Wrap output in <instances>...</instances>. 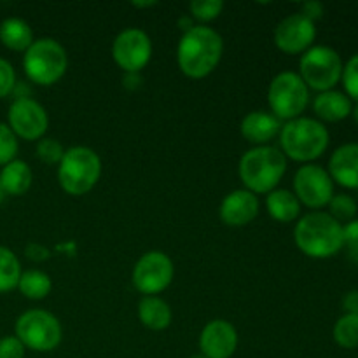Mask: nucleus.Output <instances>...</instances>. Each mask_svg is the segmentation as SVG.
Segmentation results:
<instances>
[{"label": "nucleus", "mask_w": 358, "mask_h": 358, "mask_svg": "<svg viewBox=\"0 0 358 358\" xmlns=\"http://www.w3.org/2000/svg\"><path fill=\"white\" fill-rule=\"evenodd\" d=\"M224 41L213 28L198 24L184 31L177 49V62L184 76L203 79L220 63Z\"/></svg>", "instance_id": "f257e3e1"}, {"label": "nucleus", "mask_w": 358, "mask_h": 358, "mask_svg": "<svg viewBox=\"0 0 358 358\" xmlns=\"http://www.w3.org/2000/svg\"><path fill=\"white\" fill-rule=\"evenodd\" d=\"M297 248L311 259H329L345 248L343 224L331 213L310 212L301 217L294 229Z\"/></svg>", "instance_id": "f03ea898"}, {"label": "nucleus", "mask_w": 358, "mask_h": 358, "mask_svg": "<svg viewBox=\"0 0 358 358\" xmlns=\"http://www.w3.org/2000/svg\"><path fill=\"white\" fill-rule=\"evenodd\" d=\"M287 171V157L271 145L254 147L240 159V178L245 189L257 194H269Z\"/></svg>", "instance_id": "7ed1b4c3"}, {"label": "nucleus", "mask_w": 358, "mask_h": 358, "mask_svg": "<svg viewBox=\"0 0 358 358\" xmlns=\"http://www.w3.org/2000/svg\"><path fill=\"white\" fill-rule=\"evenodd\" d=\"M329 140L331 136L324 122L303 115L287 121L280 131L282 152L297 163L310 164L311 161L318 159L327 150Z\"/></svg>", "instance_id": "20e7f679"}, {"label": "nucleus", "mask_w": 358, "mask_h": 358, "mask_svg": "<svg viewBox=\"0 0 358 358\" xmlns=\"http://www.w3.org/2000/svg\"><path fill=\"white\" fill-rule=\"evenodd\" d=\"M100 175L101 161L90 147L77 145L65 150L58 164V182L66 194H86L96 185Z\"/></svg>", "instance_id": "39448f33"}, {"label": "nucleus", "mask_w": 358, "mask_h": 358, "mask_svg": "<svg viewBox=\"0 0 358 358\" xmlns=\"http://www.w3.org/2000/svg\"><path fill=\"white\" fill-rule=\"evenodd\" d=\"M66 66L69 56L65 48L55 38H38L24 51V73L38 86H51L58 83L65 76Z\"/></svg>", "instance_id": "423d86ee"}, {"label": "nucleus", "mask_w": 358, "mask_h": 358, "mask_svg": "<svg viewBox=\"0 0 358 358\" xmlns=\"http://www.w3.org/2000/svg\"><path fill=\"white\" fill-rule=\"evenodd\" d=\"M343 66V59L336 49L329 45H313L301 56L299 76L308 87L324 93L339 84Z\"/></svg>", "instance_id": "0eeeda50"}, {"label": "nucleus", "mask_w": 358, "mask_h": 358, "mask_svg": "<svg viewBox=\"0 0 358 358\" xmlns=\"http://www.w3.org/2000/svg\"><path fill=\"white\" fill-rule=\"evenodd\" d=\"M271 114L280 121H292L303 115L310 103V87L299 73L282 72L271 80L268 90Z\"/></svg>", "instance_id": "6e6552de"}, {"label": "nucleus", "mask_w": 358, "mask_h": 358, "mask_svg": "<svg viewBox=\"0 0 358 358\" xmlns=\"http://www.w3.org/2000/svg\"><path fill=\"white\" fill-rule=\"evenodd\" d=\"M16 338L28 350L41 353L52 352L62 343V325L49 311H24L16 320Z\"/></svg>", "instance_id": "1a4fd4ad"}, {"label": "nucleus", "mask_w": 358, "mask_h": 358, "mask_svg": "<svg viewBox=\"0 0 358 358\" xmlns=\"http://www.w3.org/2000/svg\"><path fill=\"white\" fill-rule=\"evenodd\" d=\"M294 194L301 205L318 212L334 198V182L325 168L313 163L304 164L294 175Z\"/></svg>", "instance_id": "9d476101"}, {"label": "nucleus", "mask_w": 358, "mask_h": 358, "mask_svg": "<svg viewBox=\"0 0 358 358\" xmlns=\"http://www.w3.org/2000/svg\"><path fill=\"white\" fill-rule=\"evenodd\" d=\"M173 275L175 269L171 259L163 252L152 250L138 259L133 268L131 280L138 292L145 296H156L170 287Z\"/></svg>", "instance_id": "9b49d317"}, {"label": "nucleus", "mask_w": 358, "mask_h": 358, "mask_svg": "<svg viewBox=\"0 0 358 358\" xmlns=\"http://www.w3.org/2000/svg\"><path fill=\"white\" fill-rule=\"evenodd\" d=\"M112 56L119 69L126 73H140V70L150 62L152 42L140 28H126L112 44Z\"/></svg>", "instance_id": "f8f14e48"}, {"label": "nucleus", "mask_w": 358, "mask_h": 358, "mask_svg": "<svg viewBox=\"0 0 358 358\" xmlns=\"http://www.w3.org/2000/svg\"><path fill=\"white\" fill-rule=\"evenodd\" d=\"M7 119H9V124L7 126L13 129L14 135L23 140H28V142L42 138L49 126V117L45 108L30 96L16 98L10 103Z\"/></svg>", "instance_id": "ddd939ff"}, {"label": "nucleus", "mask_w": 358, "mask_h": 358, "mask_svg": "<svg viewBox=\"0 0 358 358\" xmlns=\"http://www.w3.org/2000/svg\"><path fill=\"white\" fill-rule=\"evenodd\" d=\"M317 27L301 13L283 17L275 28V45L287 55H301L313 48Z\"/></svg>", "instance_id": "4468645a"}, {"label": "nucleus", "mask_w": 358, "mask_h": 358, "mask_svg": "<svg viewBox=\"0 0 358 358\" xmlns=\"http://www.w3.org/2000/svg\"><path fill=\"white\" fill-rule=\"evenodd\" d=\"M238 348V332L226 320H212L199 336V350L206 358H231Z\"/></svg>", "instance_id": "2eb2a0df"}, {"label": "nucleus", "mask_w": 358, "mask_h": 358, "mask_svg": "<svg viewBox=\"0 0 358 358\" xmlns=\"http://www.w3.org/2000/svg\"><path fill=\"white\" fill-rule=\"evenodd\" d=\"M259 198L247 189H238L229 192L222 199L219 215L222 222L229 227H243L250 224L259 213Z\"/></svg>", "instance_id": "dca6fc26"}, {"label": "nucleus", "mask_w": 358, "mask_h": 358, "mask_svg": "<svg viewBox=\"0 0 358 358\" xmlns=\"http://www.w3.org/2000/svg\"><path fill=\"white\" fill-rule=\"evenodd\" d=\"M329 175L341 187L358 191V143H345L332 152Z\"/></svg>", "instance_id": "f3484780"}, {"label": "nucleus", "mask_w": 358, "mask_h": 358, "mask_svg": "<svg viewBox=\"0 0 358 358\" xmlns=\"http://www.w3.org/2000/svg\"><path fill=\"white\" fill-rule=\"evenodd\" d=\"M282 121L269 112L255 110L245 115L240 129L247 142L261 147L268 145L275 136H278L282 131Z\"/></svg>", "instance_id": "a211bd4d"}, {"label": "nucleus", "mask_w": 358, "mask_h": 358, "mask_svg": "<svg viewBox=\"0 0 358 358\" xmlns=\"http://www.w3.org/2000/svg\"><path fill=\"white\" fill-rule=\"evenodd\" d=\"M353 101L341 91H324L318 93L313 100V110L318 119L325 122L345 121L352 115Z\"/></svg>", "instance_id": "6ab92c4d"}, {"label": "nucleus", "mask_w": 358, "mask_h": 358, "mask_svg": "<svg viewBox=\"0 0 358 358\" xmlns=\"http://www.w3.org/2000/svg\"><path fill=\"white\" fill-rule=\"evenodd\" d=\"M138 318L150 331H164L171 324V310L161 297L145 296L138 303Z\"/></svg>", "instance_id": "aec40b11"}, {"label": "nucleus", "mask_w": 358, "mask_h": 358, "mask_svg": "<svg viewBox=\"0 0 358 358\" xmlns=\"http://www.w3.org/2000/svg\"><path fill=\"white\" fill-rule=\"evenodd\" d=\"M266 208L273 219L282 224H289L299 217L301 203L294 192L287 189H275L266 198Z\"/></svg>", "instance_id": "412c9836"}, {"label": "nucleus", "mask_w": 358, "mask_h": 358, "mask_svg": "<svg viewBox=\"0 0 358 358\" xmlns=\"http://www.w3.org/2000/svg\"><path fill=\"white\" fill-rule=\"evenodd\" d=\"M0 42L10 51H27L34 44V31L21 17H6L0 23Z\"/></svg>", "instance_id": "4be33fe9"}, {"label": "nucleus", "mask_w": 358, "mask_h": 358, "mask_svg": "<svg viewBox=\"0 0 358 358\" xmlns=\"http://www.w3.org/2000/svg\"><path fill=\"white\" fill-rule=\"evenodd\" d=\"M0 184L6 194L21 196L30 189L31 170L24 161L14 159L7 163L0 171Z\"/></svg>", "instance_id": "5701e85b"}, {"label": "nucleus", "mask_w": 358, "mask_h": 358, "mask_svg": "<svg viewBox=\"0 0 358 358\" xmlns=\"http://www.w3.org/2000/svg\"><path fill=\"white\" fill-rule=\"evenodd\" d=\"M17 289H20V292L23 294L27 299L41 301L49 296V292H51L52 289V282L44 271H38V269H28V271L21 273Z\"/></svg>", "instance_id": "b1692460"}, {"label": "nucleus", "mask_w": 358, "mask_h": 358, "mask_svg": "<svg viewBox=\"0 0 358 358\" xmlns=\"http://www.w3.org/2000/svg\"><path fill=\"white\" fill-rule=\"evenodd\" d=\"M21 273V264L14 252L7 247H0V294L16 289Z\"/></svg>", "instance_id": "393cba45"}, {"label": "nucleus", "mask_w": 358, "mask_h": 358, "mask_svg": "<svg viewBox=\"0 0 358 358\" xmlns=\"http://www.w3.org/2000/svg\"><path fill=\"white\" fill-rule=\"evenodd\" d=\"M332 338L341 348H358V315L345 313L332 329Z\"/></svg>", "instance_id": "a878e982"}, {"label": "nucleus", "mask_w": 358, "mask_h": 358, "mask_svg": "<svg viewBox=\"0 0 358 358\" xmlns=\"http://www.w3.org/2000/svg\"><path fill=\"white\" fill-rule=\"evenodd\" d=\"M329 208H331V215L338 220L339 224L350 222V220L355 219L357 215V201L348 194H334V198L329 203Z\"/></svg>", "instance_id": "bb28decb"}, {"label": "nucleus", "mask_w": 358, "mask_h": 358, "mask_svg": "<svg viewBox=\"0 0 358 358\" xmlns=\"http://www.w3.org/2000/svg\"><path fill=\"white\" fill-rule=\"evenodd\" d=\"M222 9V0H194V2L189 3L191 16L196 17L198 21H203V23H208V21L219 17Z\"/></svg>", "instance_id": "cd10ccee"}, {"label": "nucleus", "mask_w": 358, "mask_h": 358, "mask_svg": "<svg viewBox=\"0 0 358 358\" xmlns=\"http://www.w3.org/2000/svg\"><path fill=\"white\" fill-rule=\"evenodd\" d=\"M17 154V136L7 124L0 122V166L14 161Z\"/></svg>", "instance_id": "c85d7f7f"}, {"label": "nucleus", "mask_w": 358, "mask_h": 358, "mask_svg": "<svg viewBox=\"0 0 358 358\" xmlns=\"http://www.w3.org/2000/svg\"><path fill=\"white\" fill-rule=\"evenodd\" d=\"M341 83L343 86H345L346 96L352 101H358V52L353 55L352 58L346 62V65L343 66Z\"/></svg>", "instance_id": "c756f323"}, {"label": "nucleus", "mask_w": 358, "mask_h": 358, "mask_svg": "<svg viewBox=\"0 0 358 358\" xmlns=\"http://www.w3.org/2000/svg\"><path fill=\"white\" fill-rule=\"evenodd\" d=\"M65 149L62 143L55 138H41L37 143V157L45 164H59Z\"/></svg>", "instance_id": "7c9ffc66"}, {"label": "nucleus", "mask_w": 358, "mask_h": 358, "mask_svg": "<svg viewBox=\"0 0 358 358\" xmlns=\"http://www.w3.org/2000/svg\"><path fill=\"white\" fill-rule=\"evenodd\" d=\"M16 87V72L7 59L0 58V98H6Z\"/></svg>", "instance_id": "2f4dec72"}, {"label": "nucleus", "mask_w": 358, "mask_h": 358, "mask_svg": "<svg viewBox=\"0 0 358 358\" xmlns=\"http://www.w3.org/2000/svg\"><path fill=\"white\" fill-rule=\"evenodd\" d=\"M24 346L16 336L0 339V358H24Z\"/></svg>", "instance_id": "473e14b6"}, {"label": "nucleus", "mask_w": 358, "mask_h": 358, "mask_svg": "<svg viewBox=\"0 0 358 358\" xmlns=\"http://www.w3.org/2000/svg\"><path fill=\"white\" fill-rule=\"evenodd\" d=\"M343 240L345 247H348L350 255L358 261V219L343 224Z\"/></svg>", "instance_id": "72a5a7b5"}, {"label": "nucleus", "mask_w": 358, "mask_h": 358, "mask_svg": "<svg viewBox=\"0 0 358 358\" xmlns=\"http://www.w3.org/2000/svg\"><path fill=\"white\" fill-rule=\"evenodd\" d=\"M324 3L318 2V0H310V2H304L303 7H301V14H303L304 17H308L310 21H317V20H322L324 17Z\"/></svg>", "instance_id": "f704fd0d"}, {"label": "nucleus", "mask_w": 358, "mask_h": 358, "mask_svg": "<svg viewBox=\"0 0 358 358\" xmlns=\"http://www.w3.org/2000/svg\"><path fill=\"white\" fill-rule=\"evenodd\" d=\"M27 257L31 259V261L38 262V261H44V259H48L49 252H48V248L42 247V245L31 243L27 247Z\"/></svg>", "instance_id": "c9c22d12"}, {"label": "nucleus", "mask_w": 358, "mask_h": 358, "mask_svg": "<svg viewBox=\"0 0 358 358\" xmlns=\"http://www.w3.org/2000/svg\"><path fill=\"white\" fill-rule=\"evenodd\" d=\"M343 308L346 313L358 315V290H352L343 297Z\"/></svg>", "instance_id": "e433bc0d"}, {"label": "nucleus", "mask_w": 358, "mask_h": 358, "mask_svg": "<svg viewBox=\"0 0 358 358\" xmlns=\"http://www.w3.org/2000/svg\"><path fill=\"white\" fill-rule=\"evenodd\" d=\"M140 84H142V77H140V73H126L124 76V86L128 87V90H136Z\"/></svg>", "instance_id": "4c0bfd02"}, {"label": "nucleus", "mask_w": 358, "mask_h": 358, "mask_svg": "<svg viewBox=\"0 0 358 358\" xmlns=\"http://www.w3.org/2000/svg\"><path fill=\"white\" fill-rule=\"evenodd\" d=\"M156 3L157 2H131V6L138 9V7H152V6H156Z\"/></svg>", "instance_id": "58836bf2"}, {"label": "nucleus", "mask_w": 358, "mask_h": 358, "mask_svg": "<svg viewBox=\"0 0 358 358\" xmlns=\"http://www.w3.org/2000/svg\"><path fill=\"white\" fill-rule=\"evenodd\" d=\"M352 115H353V119H355V122L358 124V101L355 105H353V108H352Z\"/></svg>", "instance_id": "ea45409f"}, {"label": "nucleus", "mask_w": 358, "mask_h": 358, "mask_svg": "<svg viewBox=\"0 0 358 358\" xmlns=\"http://www.w3.org/2000/svg\"><path fill=\"white\" fill-rule=\"evenodd\" d=\"M3 194H6V192H3V189H2V184H0V201H2V199H3Z\"/></svg>", "instance_id": "a19ab883"}, {"label": "nucleus", "mask_w": 358, "mask_h": 358, "mask_svg": "<svg viewBox=\"0 0 358 358\" xmlns=\"http://www.w3.org/2000/svg\"><path fill=\"white\" fill-rule=\"evenodd\" d=\"M189 358H206L205 355H201V353H199V355H192V357H189Z\"/></svg>", "instance_id": "79ce46f5"}]
</instances>
